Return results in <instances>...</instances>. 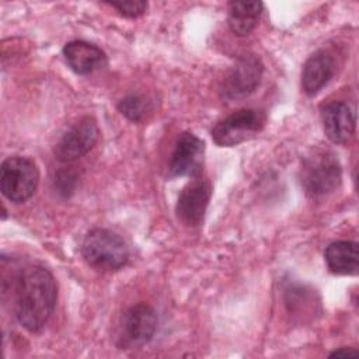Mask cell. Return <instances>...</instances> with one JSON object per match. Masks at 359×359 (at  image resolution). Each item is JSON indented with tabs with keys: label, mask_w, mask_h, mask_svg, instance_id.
<instances>
[{
	"label": "cell",
	"mask_w": 359,
	"mask_h": 359,
	"mask_svg": "<svg viewBox=\"0 0 359 359\" xmlns=\"http://www.w3.org/2000/svg\"><path fill=\"white\" fill-rule=\"evenodd\" d=\"M156 310L147 303H137L129 307L122 318V338L129 346H143L156 334L157 330Z\"/></svg>",
	"instance_id": "10"
},
{
	"label": "cell",
	"mask_w": 359,
	"mask_h": 359,
	"mask_svg": "<svg viewBox=\"0 0 359 359\" xmlns=\"http://www.w3.org/2000/svg\"><path fill=\"white\" fill-rule=\"evenodd\" d=\"M56 282L41 265L24 268L17 278L15 317L29 332L43 328L56 304Z\"/></svg>",
	"instance_id": "1"
},
{
	"label": "cell",
	"mask_w": 359,
	"mask_h": 359,
	"mask_svg": "<svg viewBox=\"0 0 359 359\" xmlns=\"http://www.w3.org/2000/svg\"><path fill=\"white\" fill-rule=\"evenodd\" d=\"M337 63L332 53L325 49L314 52L304 63L302 88L307 95H316L335 74Z\"/></svg>",
	"instance_id": "12"
},
{
	"label": "cell",
	"mask_w": 359,
	"mask_h": 359,
	"mask_svg": "<svg viewBox=\"0 0 359 359\" xmlns=\"http://www.w3.org/2000/svg\"><path fill=\"white\" fill-rule=\"evenodd\" d=\"M100 129L97 122L86 116L76 122L57 142L55 156L60 161H74L87 154L98 140Z\"/></svg>",
	"instance_id": "7"
},
{
	"label": "cell",
	"mask_w": 359,
	"mask_h": 359,
	"mask_svg": "<svg viewBox=\"0 0 359 359\" xmlns=\"http://www.w3.org/2000/svg\"><path fill=\"white\" fill-rule=\"evenodd\" d=\"M39 181V171L34 160L22 156L6 158L0 167V188L3 195L14 202L28 201Z\"/></svg>",
	"instance_id": "4"
},
{
	"label": "cell",
	"mask_w": 359,
	"mask_h": 359,
	"mask_svg": "<svg viewBox=\"0 0 359 359\" xmlns=\"http://www.w3.org/2000/svg\"><path fill=\"white\" fill-rule=\"evenodd\" d=\"M147 100L136 94H130L122 98L118 104V109L121 111V114L132 122H142L147 114Z\"/></svg>",
	"instance_id": "16"
},
{
	"label": "cell",
	"mask_w": 359,
	"mask_h": 359,
	"mask_svg": "<svg viewBox=\"0 0 359 359\" xmlns=\"http://www.w3.org/2000/svg\"><path fill=\"white\" fill-rule=\"evenodd\" d=\"M81 255L98 271H116L128 262L129 250L119 234L108 229H94L83 240Z\"/></svg>",
	"instance_id": "2"
},
{
	"label": "cell",
	"mask_w": 359,
	"mask_h": 359,
	"mask_svg": "<svg viewBox=\"0 0 359 359\" xmlns=\"http://www.w3.org/2000/svg\"><path fill=\"white\" fill-rule=\"evenodd\" d=\"M328 269L337 275H355L359 266L358 244L355 241L331 243L324 252Z\"/></svg>",
	"instance_id": "14"
},
{
	"label": "cell",
	"mask_w": 359,
	"mask_h": 359,
	"mask_svg": "<svg viewBox=\"0 0 359 359\" xmlns=\"http://www.w3.org/2000/svg\"><path fill=\"white\" fill-rule=\"evenodd\" d=\"M212 196V187L206 178L202 175L194 177L181 191L175 212L178 219L188 224L196 226L202 222L206 208Z\"/></svg>",
	"instance_id": "9"
},
{
	"label": "cell",
	"mask_w": 359,
	"mask_h": 359,
	"mask_svg": "<svg viewBox=\"0 0 359 359\" xmlns=\"http://www.w3.org/2000/svg\"><path fill=\"white\" fill-rule=\"evenodd\" d=\"M264 65L255 55L240 56L224 74L220 97L227 101H238L252 94L259 86Z\"/></svg>",
	"instance_id": "6"
},
{
	"label": "cell",
	"mask_w": 359,
	"mask_h": 359,
	"mask_svg": "<svg viewBox=\"0 0 359 359\" xmlns=\"http://www.w3.org/2000/svg\"><path fill=\"white\" fill-rule=\"evenodd\" d=\"M67 66L77 74H90L107 65L105 52L86 41H70L63 48Z\"/></svg>",
	"instance_id": "13"
},
{
	"label": "cell",
	"mask_w": 359,
	"mask_h": 359,
	"mask_svg": "<svg viewBox=\"0 0 359 359\" xmlns=\"http://www.w3.org/2000/svg\"><path fill=\"white\" fill-rule=\"evenodd\" d=\"M359 352L353 348H339L337 351H334L330 358H351V356H358Z\"/></svg>",
	"instance_id": "18"
},
{
	"label": "cell",
	"mask_w": 359,
	"mask_h": 359,
	"mask_svg": "<svg viewBox=\"0 0 359 359\" xmlns=\"http://www.w3.org/2000/svg\"><path fill=\"white\" fill-rule=\"evenodd\" d=\"M266 123V114L261 109L244 108L219 121L212 129V139L217 146H237L258 135Z\"/></svg>",
	"instance_id": "5"
},
{
	"label": "cell",
	"mask_w": 359,
	"mask_h": 359,
	"mask_svg": "<svg viewBox=\"0 0 359 359\" xmlns=\"http://www.w3.org/2000/svg\"><path fill=\"white\" fill-rule=\"evenodd\" d=\"M321 121L327 137L335 144L346 143L352 137L356 126L355 111L344 101L327 104L321 109Z\"/></svg>",
	"instance_id": "11"
},
{
	"label": "cell",
	"mask_w": 359,
	"mask_h": 359,
	"mask_svg": "<svg viewBox=\"0 0 359 359\" xmlns=\"http://www.w3.org/2000/svg\"><path fill=\"white\" fill-rule=\"evenodd\" d=\"M111 7L118 10L119 14L128 18H136L144 14L147 10V3L140 1V0H132V1H112L108 3Z\"/></svg>",
	"instance_id": "17"
},
{
	"label": "cell",
	"mask_w": 359,
	"mask_h": 359,
	"mask_svg": "<svg viewBox=\"0 0 359 359\" xmlns=\"http://www.w3.org/2000/svg\"><path fill=\"white\" fill-rule=\"evenodd\" d=\"M264 4L261 1H231L229 4V27L237 36H245L258 25Z\"/></svg>",
	"instance_id": "15"
},
{
	"label": "cell",
	"mask_w": 359,
	"mask_h": 359,
	"mask_svg": "<svg viewBox=\"0 0 359 359\" xmlns=\"http://www.w3.org/2000/svg\"><path fill=\"white\" fill-rule=\"evenodd\" d=\"M205 143L191 132H182L174 146L170 160L171 177L202 175Z\"/></svg>",
	"instance_id": "8"
},
{
	"label": "cell",
	"mask_w": 359,
	"mask_h": 359,
	"mask_svg": "<svg viewBox=\"0 0 359 359\" xmlns=\"http://www.w3.org/2000/svg\"><path fill=\"white\" fill-rule=\"evenodd\" d=\"M342 180V170L337 156L328 150H317L304 158L300 181L307 196L318 198L335 191Z\"/></svg>",
	"instance_id": "3"
}]
</instances>
